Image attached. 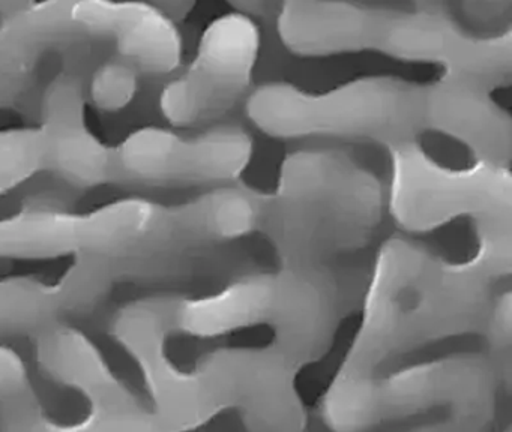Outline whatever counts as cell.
I'll use <instances>...</instances> for the list:
<instances>
[{
  "label": "cell",
  "instance_id": "cell-6",
  "mask_svg": "<svg viewBox=\"0 0 512 432\" xmlns=\"http://www.w3.org/2000/svg\"><path fill=\"white\" fill-rule=\"evenodd\" d=\"M262 36L256 20L232 11L214 18L203 30L193 62L170 81L161 108L176 126L218 122L253 84Z\"/></svg>",
  "mask_w": 512,
  "mask_h": 432
},
{
  "label": "cell",
  "instance_id": "cell-10",
  "mask_svg": "<svg viewBox=\"0 0 512 432\" xmlns=\"http://www.w3.org/2000/svg\"><path fill=\"white\" fill-rule=\"evenodd\" d=\"M493 84L445 74L424 87L425 131L439 132L466 146L475 159L509 164L512 123L491 96Z\"/></svg>",
  "mask_w": 512,
  "mask_h": 432
},
{
  "label": "cell",
  "instance_id": "cell-13",
  "mask_svg": "<svg viewBox=\"0 0 512 432\" xmlns=\"http://www.w3.org/2000/svg\"><path fill=\"white\" fill-rule=\"evenodd\" d=\"M235 11L244 12L253 18H268L277 15L283 0H227Z\"/></svg>",
  "mask_w": 512,
  "mask_h": 432
},
{
  "label": "cell",
  "instance_id": "cell-2",
  "mask_svg": "<svg viewBox=\"0 0 512 432\" xmlns=\"http://www.w3.org/2000/svg\"><path fill=\"white\" fill-rule=\"evenodd\" d=\"M385 212L374 171L338 147H304L287 153L274 189L260 192L257 234L278 264L323 266L365 248Z\"/></svg>",
  "mask_w": 512,
  "mask_h": 432
},
{
  "label": "cell",
  "instance_id": "cell-3",
  "mask_svg": "<svg viewBox=\"0 0 512 432\" xmlns=\"http://www.w3.org/2000/svg\"><path fill=\"white\" fill-rule=\"evenodd\" d=\"M502 365L490 351H458L403 368L341 372L322 401L335 431H484L496 417Z\"/></svg>",
  "mask_w": 512,
  "mask_h": 432
},
{
  "label": "cell",
  "instance_id": "cell-4",
  "mask_svg": "<svg viewBox=\"0 0 512 432\" xmlns=\"http://www.w3.org/2000/svg\"><path fill=\"white\" fill-rule=\"evenodd\" d=\"M245 113L272 138L367 141L388 149L425 131L424 86L395 75H365L313 93L269 81L248 93Z\"/></svg>",
  "mask_w": 512,
  "mask_h": 432
},
{
  "label": "cell",
  "instance_id": "cell-9",
  "mask_svg": "<svg viewBox=\"0 0 512 432\" xmlns=\"http://www.w3.org/2000/svg\"><path fill=\"white\" fill-rule=\"evenodd\" d=\"M70 14L89 39L113 48L137 74L167 75L179 68L182 38L158 6L116 0H71Z\"/></svg>",
  "mask_w": 512,
  "mask_h": 432
},
{
  "label": "cell",
  "instance_id": "cell-7",
  "mask_svg": "<svg viewBox=\"0 0 512 432\" xmlns=\"http://www.w3.org/2000/svg\"><path fill=\"white\" fill-rule=\"evenodd\" d=\"M376 51L403 62L434 63L445 74L497 87L511 75L512 33L470 32L445 8L385 9Z\"/></svg>",
  "mask_w": 512,
  "mask_h": 432
},
{
  "label": "cell",
  "instance_id": "cell-8",
  "mask_svg": "<svg viewBox=\"0 0 512 432\" xmlns=\"http://www.w3.org/2000/svg\"><path fill=\"white\" fill-rule=\"evenodd\" d=\"M253 153V135L235 120H218L191 135L148 129L131 138L125 150L143 176L169 185L235 183Z\"/></svg>",
  "mask_w": 512,
  "mask_h": 432
},
{
  "label": "cell",
  "instance_id": "cell-11",
  "mask_svg": "<svg viewBox=\"0 0 512 432\" xmlns=\"http://www.w3.org/2000/svg\"><path fill=\"white\" fill-rule=\"evenodd\" d=\"M383 14L358 0H283L275 18L287 50L325 57L376 50Z\"/></svg>",
  "mask_w": 512,
  "mask_h": 432
},
{
  "label": "cell",
  "instance_id": "cell-12",
  "mask_svg": "<svg viewBox=\"0 0 512 432\" xmlns=\"http://www.w3.org/2000/svg\"><path fill=\"white\" fill-rule=\"evenodd\" d=\"M512 0H460L461 12L467 23L490 29L499 26L511 11Z\"/></svg>",
  "mask_w": 512,
  "mask_h": 432
},
{
  "label": "cell",
  "instance_id": "cell-5",
  "mask_svg": "<svg viewBox=\"0 0 512 432\" xmlns=\"http://www.w3.org/2000/svg\"><path fill=\"white\" fill-rule=\"evenodd\" d=\"M386 212L410 234L430 233L458 218L475 231L512 230L509 164L473 159L464 167L442 164L418 138L388 147Z\"/></svg>",
  "mask_w": 512,
  "mask_h": 432
},
{
  "label": "cell",
  "instance_id": "cell-14",
  "mask_svg": "<svg viewBox=\"0 0 512 432\" xmlns=\"http://www.w3.org/2000/svg\"><path fill=\"white\" fill-rule=\"evenodd\" d=\"M415 8H445L446 0H412Z\"/></svg>",
  "mask_w": 512,
  "mask_h": 432
},
{
  "label": "cell",
  "instance_id": "cell-1",
  "mask_svg": "<svg viewBox=\"0 0 512 432\" xmlns=\"http://www.w3.org/2000/svg\"><path fill=\"white\" fill-rule=\"evenodd\" d=\"M511 239L476 237L473 254L454 261L412 237H389L365 279L361 323L340 371H379L457 336L485 339L500 285L511 273Z\"/></svg>",
  "mask_w": 512,
  "mask_h": 432
}]
</instances>
